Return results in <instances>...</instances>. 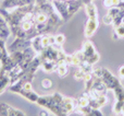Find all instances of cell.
Returning a JSON list of instances; mask_svg holds the SVG:
<instances>
[{
  "label": "cell",
  "instance_id": "3957f363",
  "mask_svg": "<svg viewBox=\"0 0 124 116\" xmlns=\"http://www.w3.org/2000/svg\"><path fill=\"white\" fill-rule=\"evenodd\" d=\"M52 6H54L56 12L59 14V17L63 20V22L70 20L68 2L63 1V0H52Z\"/></svg>",
  "mask_w": 124,
  "mask_h": 116
},
{
  "label": "cell",
  "instance_id": "7a4b0ae2",
  "mask_svg": "<svg viewBox=\"0 0 124 116\" xmlns=\"http://www.w3.org/2000/svg\"><path fill=\"white\" fill-rule=\"evenodd\" d=\"M31 46H32V41L31 39L15 37V39L8 47V52H9V54L13 52H23L24 49H26L27 47H31Z\"/></svg>",
  "mask_w": 124,
  "mask_h": 116
},
{
  "label": "cell",
  "instance_id": "8992f818",
  "mask_svg": "<svg viewBox=\"0 0 124 116\" xmlns=\"http://www.w3.org/2000/svg\"><path fill=\"white\" fill-rule=\"evenodd\" d=\"M82 53H83V56H84V61H87L89 58H92L93 56L97 54V50L95 48L94 44L87 39L83 43V48H82Z\"/></svg>",
  "mask_w": 124,
  "mask_h": 116
},
{
  "label": "cell",
  "instance_id": "9c48e42d",
  "mask_svg": "<svg viewBox=\"0 0 124 116\" xmlns=\"http://www.w3.org/2000/svg\"><path fill=\"white\" fill-rule=\"evenodd\" d=\"M68 4H69V17H70V19L79 10V9L85 7V4H84L81 0H74V1H72V2H69Z\"/></svg>",
  "mask_w": 124,
  "mask_h": 116
},
{
  "label": "cell",
  "instance_id": "5b68a950",
  "mask_svg": "<svg viewBox=\"0 0 124 116\" xmlns=\"http://www.w3.org/2000/svg\"><path fill=\"white\" fill-rule=\"evenodd\" d=\"M0 116H25V114L7 103H0Z\"/></svg>",
  "mask_w": 124,
  "mask_h": 116
},
{
  "label": "cell",
  "instance_id": "2e32d148",
  "mask_svg": "<svg viewBox=\"0 0 124 116\" xmlns=\"http://www.w3.org/2000/svg\"><path fill=\"white\" fill-rule=\"evenodd\" d=\"M32 47L35 49V52L37 54H40L41 50H43V47H41V43H40V35L39 36H36L35 39H32Z\"/></svg>",
  "mask_w": 124,
  "mask_h": 116
},
{
  "label": "cell",
  "instance_id": "ba28073f",
  "mask_svg": "<svg viewBox=\"0 0 124 116\" xmlns=\"http://www.w3.org/2000/svg\"><path fill=\"white\" fill-rule=\"evenodd\" d=\"M11 35V30L9 28L7 21L4 20V18L0 14V39L6 41L9 36Z\"/></svg>",
  "mask_w": 124,
  "mask_h": 116
},
{
  "label": "cell",
  "instance_id": "603a6c76",
  "mask_svg": "<svg viewBox=\"0 0 124 116\" xmlns=\"http://www.w3.org/2000/svg\"><path fill=\"white\" fill-rule=\"evenodd\" d=\"M54 39H56V45L61 46V45H63L64 42H65V36H64L63 34H57L56 36H54Z\"/></svg>",
  "mask_w": 124,
  "mask_h": 116
},
{
  "label": "cell",
  "instance_id": "44dd1931",
  "mask_svg": "<svg viewBox=\"0 0 124 116\" xmlns=\"http://www.w3.org/2000/svg\"><path fill=\"white\" fill-rule=\"evenodd\" d=\"M52 80L51 79H44L41 81V88L45 89V90H49L52 88Z\"/></svg>",
  "mask_w": 124,
  "mask_h": 116
},
{
  "label": "cell",
  "instance_id": "7402d4cb",
  "mask_svg": "<svg viewBox=\"0 0 124 116\" xmlns=\"http://www.w3.org/2000/svg\"><path fill=\"white\" fill-rule=\"evenodd\" d=\"M114 33H116V35H118L119 37H124V22L122 24H120L119 26H116V28H114Z\"/></svg>",
  "mask_w": 124,
  "mask_h": 116
},
{
  "label": "cell",
  "instance_id": "8fae6325",
  "mask_svg": "<svg viewBox=\"0 0 124 116\" xmlns=\"http://www.w3.org/2000/svg\"><path fill=\"white\" fill-rule=\"evenodd\" d=\"M40 43H41V47L46 48L50 45H54L56 44V39H54V36L50 34H44L40 35Z\"/></svg>",
  "mask_w": 124,
  "mask_h": 116
},
{
  "label": "cell",
  "instance_id": "d6986e66",
  "mask_svg": "<svg viewBox=\"0 0 124 116\" xmlns=\"http://www.w3.org/2000/svg\"><path fill=\"white\" fill-rule=\"evenodd\" d=\"M68 65L66 64H63V65H58L56 68V70H54V72H57L60 77H64V76L68 75Z\"/></svg>",
  "mask_w": 124,
  "mask_h": 116
},
{
  "label": "cell",
  "instance_id": "f546056e",
  "mask_svg": "<svg viewBox=\"0 0 124 116\" xmlns=\"http://www.w3.org/2000/svg\"><path fill=\"white\" fill-rule=\"evenodd\" d=\"M63 1H65V2H68L69 3V2H72V1H74V0H63Z\"/></svg>",
  "mask_w": 124,
  "mask_h": 116
},
{
  "label": "cell",
  "instance_id": "83f0119b",
  "mask_svg": "<svg viewBox=\"0 0 124 116\" xmlns=\"http://www.w3.org/2000/svg\"><path fill=\"white\" fill-rule=\"evenodd\" d=\"M119 77L124 79V65H122V66L119 68Z\"/></svg>",
  "mask_w": 124,
  "mask_h": 116
},
{
  "label": "cell",
  "instance_id": "9a60e30c",
  "mask_svg": "<svg viewBox=\"0 0 124 116\" xmlns=\"http://www.w3.org/2000/svg\"><path fill=\"white\" fill-rule=\"evenodd\" d=\"M114 92V95H116V101H122L124 102V87L122 84L118 86L116 89L113 90Z\"/></svg>",
  "mask_w": 124,
  "mask_h": 116
},
{
  "label": "cell",
  "instance_id": "4316f807",
  "mask_svg": "<svg viewBox=\"0 0 124 116\" xmlns=\"http://www.w3.org/2000/svg\"><path fill=\"white\" fill-rule=\"evenodd\" d=\"M23 90H25V91H31V90H33L32 82H25V83L23 84Z\"/></svg>",
  "mask_w": 124,
  "mask_h": 116
},
{
  "label": "cell",
  "instance_id": "ffe728a7",
  "mask_svg": "<svg viewBox=\"0 0 124 116\" xmlns=\"http://www.w3.org/2000/svg\"><path fill=\"white\" fill-rule=\"evenodd\" d=\"M124 106V102L122 101H116V104H114V107H113V112L114 114L119 115L120 113H122V108Z\"/></svg>",
  "mask_w": 124,
  "mask_h": 116
},
{
  "label": "cell",
  "instance_id": "4fadbf2b",
  "mask_svg": "<svg viewBox=\"0 0 124 116\" xmlns=\"http://www.w3.org/2000/svg\"><path fill=\"white\" fill-rule=\"evenodd\" d=\"M85 11L88 18H98V12H97V8L93 2L88 4H85Z\"/></svg>",
  "mask_w": 124,
  "mask_h": 116
},
{
  "label": "cell",
  "instance_id": "30bf717a",
  "mask_svg": "<svg viewBox=\"0 0 124 116\" xmlns=\"http://www.w3.org/2000/svg\"><path fill=\"white\" fill-rule=\"evenodd\" d=\"M19 94L22 95V97H24L26 100H27V101L33 102V103H36L37 100L39 99V95L37 94L36 92H34L33 90H31V91H25V90H23V89H22V90L19 92Z\"/></svg>",
  "mask_w": 124,
  "mask_h": 116
},
{
  "label": "cell",
  "instance_id": "52a82bcc",
  "mask_svg": "<svg viewBox=\"0 0 124 116\" xmlns=\"http://www.w3.org/2000/svg\"><path fill=\"white\" fill-rule=\"evenodd\" d=\"M10 86V76L9 71L0 66V94Z\"/></svg>",
  "mask_w": 124,
  "mask_h": 116
},
{
  "label": "cell",
  "instance_id": "277c9868",
  "mask_svg": "<svg viewBox=\"0 0 124 116\" xmlns=\"http://www.w3.org/2000/svg\"><path fill=\"white\" fill-rule=\"evenodd\" d=\"M98 26H99L98 18H88V21L86 23L85 30H84V35H85L86 39H90L95 34Z\"/></svg>",
  "mask_w": 124,
  "mask_h": 116
},
{
  "label": "cell",
  "instance_id": "6da1fadb",
  "mask_svg": "<svg viewBox=\"0 0 124 116\" xmlns=\"http://www.w3.org/2000/svg\"><path fill=\"white\" fill-rule=\"evenodd\" d=\"M100 79H101V81L106 84L108 90H114L116 87L121 84L120 80H119L116 77H114V76L111 73V71H110L109 69L105 68V67H101Z\"/></svg>",
  "mask_w": 124,
  "mask_h": 116
},
{
  "label": "cell",
  "instance_id": "f1b7e54d",
  "mask_svg": "<svg viewBox=\"0 0 124 116\" xmlns=\"http://www.w3.org/2000/svg\"><path fill=\"white\" fill-rule=\"evenodd\" d=\"M38 116H49V113H48L47 110H41L38 113Z\"/></svg>",
  "mask_w": 124,
  "mask_h": 116
},
{
  "label": "cell",
  "instance_id": "4dcf8cb0",
  "mask_svg": "<svg viewBox=\"0 0 124 116\" xmlns=\"http://www.w3.org/2000/svg\"><path fill=\"white\" fill-rule=\"evenodd\" d=\"M122 114L124 115V106H123V108H122Z\"/></svg>",
  "mask_w": 124,
  "mask_h": 116
},
{
  "label": "cell",
  "instance_id": "ac0fdd59",
  "mask_svg": "<svg viewBox=\"0 0 124 116\" xmlns=\"http://www.w3.org/2000/svg\"><path fill=\"white\" fill-rule=\"evenodd\" d=\"M10 57L12 58L13 62L15 65H19L23 60L24 54H23V52H13V53H10Z\"/></svg>",
  "mask_w": 124,
  "mask_h": 116
},
{
  "label": "cell",
  "instance_id": "5bb4252c",
  "mask_svg": "<svg viewBox=\"0 0 124 116\" xmlns=\"http://www.w3.org/2000/svg\"><path fill=\"white\" fill-rule=\"evenodd\" d=\"M17 2L19 0H3L1 3V8L7 9V10H11L17 7Z\"/></svg>",
  "mask_w": 124,
  "mask_h": 116
},
{
  "label": "cell",
  "instance_id": "d4e9b609",
  "mask_svg": "<svg viewBox=\"0 0 124 116\" xmlns=\"http://www.w3.org/2000/svg\"><path fill=\"white\" fill-rule=\"evenodd\" d=\"M102 22H103L105 24H107V25H110V24L113 23V18L110 17V15L107 13V14H106L105 17L102 18Z\"/></svg>",
  "mask_w": 124,
  "mask_h": 116
},
{
  "label": "cell",
  "instance_id": "cb8c5ba5",
  "mask_svg": "<svg viewBox=\"0 0 124 116\" xmlns=\"http://www.w3.org/2000/svg\"><path fill=\"white\" fill-rule=\"evenodd\" d=\"M84 76H85V72H84L81 68H78V67H77V70L75 71V73H74V78L76 80H83L84 79Z\"/></svg>",
  "mask_w": 124,
  "mask_h": 116
},
{
  "label": "cell",
  "instance_id": "484cf974",
  "mask_svg": "<svg viewBox=\"0 0 124 116\" xmlns=\"http://www.w3.org/2000/svg\"><path fill=\"white\" fill-rule=\"evenodd\" d=\"M33 3H35V0H19L17 7H23V6H27V4H33Z\"/></svg>",
  "mask_w": 124,
  "mask_h": 116
},
{
  "label": "cell",
  "instance_id": "7c38bea8",
  "mask_svg": "<svg viewBox=\"0 0 124 116\" xmlns=\"http://www.w3.org/2000/svg\"><path fill=\"white\" fill-rule=\"evenodd\" d=\"M57 62L54 61H50V60H45V61H41V69L46 72H54L57 68Z\"/></svg>",
  "mask_w": 124,
  "mask_h": 116
},
{
  "label": "cell",
  "instance_id": "e0dca14e",
  "mask_svg": "<svg viewBox=\"0 0 124 116\" xmlns=\"http://www.w3.org/2000/svg\"><path fill=\"white\" fill-rule=\"evenodd\" d=\"M103 6L108 9L113 7L122 8V0H103Z\"/></svg>",
  "mask_w": 124,
  "mask_h": 116
}]
</instances>
